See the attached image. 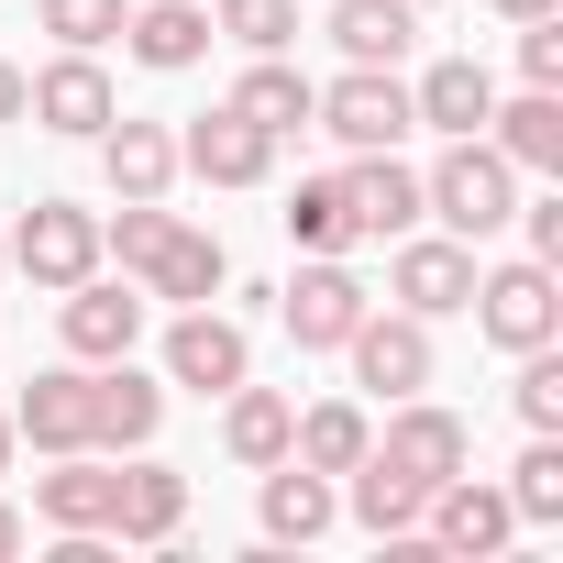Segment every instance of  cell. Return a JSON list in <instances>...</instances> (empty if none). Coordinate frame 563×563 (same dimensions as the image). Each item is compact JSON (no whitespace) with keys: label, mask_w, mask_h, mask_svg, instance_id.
I'll return each mask as SVG.
<instances>
[{"label":"cell","mask_w":563,"mask_h":563,"mask_svg":"<svg viewBox=\"0 0 563 563\" xmlns=\"http://www.w3.org/2000/svg\"><path fill=\"white\" fill-rule=\"evenodd\" d=\"M420 210H431L453 243H486V232H508V210H519V166H508L486 133H453L442 166L420 177Z\"/></svg>","instance_id":"6da1fadb"},{"label":"cell","mask_w":563,"mask_h":563,"mask_svg":"<svg viewBox=\"0 0 563 563\" xmlns=\"http://www.w3.org/2000/svg\"><path fill=\"white\" fill-rule=\"evenodd\" d=\"M475 332L497 343V354H541V343H563V288H552V265L541 254H519V265H475Z\"/></svg>","instance_id":"7a4b0ae2"},{"label":"cell","mask_w":563,"mask_h":563,"mask_svg":"<svg viewBox=\"0 0 563 563\" xmlns=\"http://www.w3.org/2000/svg\"><path fill=\"white\" fill-rule=\"evenodd\" d=\"M310 122L343 144V155H376V144H409L420 122H409V78L398 67H343L321 100H310Z\"/></svg>","instance_id":"3957f363"},{"label":"cell","mask_w":563,"mask_h":563,"mask_svg":"<svg viewBox=\"0 0 563 563\" xmlns=\"http://www.w3.org/2000/svg\"><path fill=\"white\" fill-rule=\"evenodd\" d=\"M365 310H376V299H365V276H354L343 254H310L288 288H276V321H288L299 354H343V332H354Z\"/></svg>","instance_id":"277c9868"},{"label":"cell","mask_w":563,"mask_h":563,"mask_svg":"<svg viewBox=\"0 0 563 563\" xmlns=\"http://www.w3.org/2000/svg\"><path fill=\"white\" fill-rule=\"evenodd\" d=\"M387 299H398L409 321H453V310L475 299V243H453V232H398V243H387Z\"/></svg>","instance_id":"5b68a950"},{"label":"cell","mask_w":563,"mask_h":563,"mask_svg":"<svg viewBox=\"0 0 563 563\" xmlns=\"http://www.w3.org/2000/svg\"><path fill=\"white\" fill-rule=\"evenodd\" d=\"M12 265L34 276L45 299L78 288V276H100V210H78V199H34V210L12 221Z\"/></svg>","instance_id":"8992f818"},{"label":"cell","mask_w":563,"mask_h":563,"mask_svg":"<svg viewBox=\"0 0 563 563\" xmlns=\"http://www.w3.org/2000/svg\"><path fill=\"white\" fill-rule=\"evenodd\" d=\"M144 288L133 276H78V288H56V332H67V354L78 365H111V354H133L144 343Z\"/></svg>","instance_id":"52a82bcc"},{"label":"cell","mask_w":563,"mask_h":563,"mask_svg":"<svg viewBox=\"0 0 563 563\" xmlns=\"http://www.w3.org/2000/svg\"><path fill=\"white\" fill-rule=\"evenodd\" d=\"M254 376V332L232 321V310H177L166 321V387H199V398H221V387H243Z\"/></svg>","instance_id":"ba28073f"},{"label":"cell","mask_w":563,"mask_h":563,"mask_svg":"<svg viewBox=\"0 0 563 563\" xmlns=\"http://www.w3.org/2000/svg\"><path fill=\"white\" fill-rule=\"evenodd\" d=\"M420 530H431V552L486 563V552H508V541H519V508H508V486H486V475H442V486H431V508H420Z\"/></svg>","instance_id":"9c48e42d"},{"label":"cell","mask_w":563,"mask_h":563,"mask_svg":"<svg viewBox=\"0 0 563 563\" xmlns=\"http://www.w3.org/2000/svg\"><path fill=\"white\" fill-rule=\"evenodd\" d=\"M111 111H122V89H111V67H100V56H78V45H67L56 67H34V78H23V122H45V133H67V144H89Z\"/></svg>","instance_id":"30bf717a"},{"label":"cell","mask_w":563,"mask_h":563,"mask_svg":"<svg viewBox=\"0 0 563 563\" xmlns=\"http://www.w3.org/2000/svg\"><path fill=\"white\" fill-rule=\"evenodd\" d=\"M177 177H199V188H265V177H276V133H254V122L221 100V111H199V122L177 133Z\"/></svg>","instance_id":"8fae6325"},{"label":"cell","mask_w":563,"mask_h":563,"mask_svg":"<svg viewBox=\"0 0 563 563\" xmlns=\"http://www.w3.org/2000/svg\"><path fill=\"white\" fill-rule=\"evenodd\" d=\"M343 354H354V387H376V398H420L431 387V321H409V310H365L343 332Z\"/></svg>","instance_id":"7c38bea8"},{"label":"cell","mask_w":563,"mask_h":563,"mask_svg":"<svg viewBox=\"0 0 563 563\" xmlns=\"http://www.w3.org/2000/svg\"><path fill=\"white\" fill-rule=\"evenodd\" d=\"M365 453H376V464H398V475H409L420 497H431L442 475H464V464H475L464 420H453V409H431V398H398V420H387V431H376Z\"/></svg>","instance_id":"4fadbf2b"},{"label":"cell","mask_w":563,"mask_h":563,"mask_svg":"<svg viewBox=\"0 0 563 563\" xmlns=\"http://www.w3.org/2000/svg\"><path fill=\"white\" fill-rule=\"evenodd\" d=\"M343 210H354V243H398V232L431 221L420 210V166H398V144H376V155L343 166Z\"/></svg>","instance_id":"5bb4252c"},{"label":"cell","mask_w":563,"mask_h":563,"mask_svg":"<svg viewBox=\"0 0 563 563\" xmlns=\"http://www.w3.org/2000/svg\"><path fill=\"white\" fill-rule=\"evenodd\" d=\"M155 420H166V387H155L133 354L89 365V453H144V442H155Z\"/></svg>","instance_id":"9a60e30c"},{"label":"cell","mask_w":563,"mask_h":563,"mask_svg":"<svg viewBox=\"0 0 563 563\" xmlns=\"http://www.w3.org/2000/svg\"><path fill=\"white\" fill-rule=\"evenodd\" d=\"M221 276H232L221 232H199V221H166V243L133 265V288H144V299H166V310H199V299H221Z\"/></svg>","instance_id":"2e32d148"},{"label":"cell","mask_w":563,"mask_h":563,"mask_svg":"<svg viewBox=\"0 0 563 563\" xmlns=\"http://www.w3.org/2000/svg\"><path fill=\"white\" fill-rule=\"evenodd\" d=\"M111 45H122L133 67H155V78H188V67L210 56V0H133Z\"/></svg>","instance_id":"e0dca14e"},{"label":"cell","mask_w":563,"mask_h":563,"mask_svg":"<svg viewBox=\"0 0 563 563\" xmlns=\"http://www.w3.org/2000/svg\"><path fill=\"white\" fill-rule=\"evenodd\" d=\"M12 431L56 464V453H89V365L67 354V365H45L23 398H12Z\"/></svg>","instance_id":"ac0fdd59"},{"label":"cell","mask_w":563,"mask_h":563,"mask_svg":"<svg viewBox=\"0 0 563 563\" xmlns=\"http://www.w3.org/2000/svg\"><path fill=\"white\" fill-rule=\"evenodd\" d=\"M111 508H122V453H56V475H34L45 530H111Z\"/></svg>","instance_id":"d6986e66"},{"label":"cell","mask_w":563,"mask_h":563,"mask_svg":"<svg viewBox=\"0 0 563 563\" xmlns=\"http://www.w3.org/2000/svg\"><path fill=\"white\" fill-rule=\"evenodd\" d=\"M89 144H100V177H111V199H166V188H177V133H166V122H133V111H111Z\"/></svg>","instance_id":"ffe728a7"},{"label":"cell","mask_w":563,"mask_h":563,"mask_svg":"<svg viewBox=\"0 0 563 563\" xmlns=\"http://www.w3.org/2000/svg\"><path fill=\"white\" fill-rule=\"evenodd\" d=\"M486 111H497V78H486L475 56H442V67L409 78V122L442 133V144H453V133H486Z\"/></svg>","instance_id":"44dd1931"},{"label":"cell","mask_w":563,"mask_h":563,"mask_svg":"<svg viewBox=\"0 0 563 563\" xmlns=\"http://www.w3.org/2000/svg\"><path fill=\"white\" fill-rule=\"evenodd\" d=\"M254 519H265V541H321V530L343 519V486H332V475H310V464L288 453V464H265Z\"/></svg>","instance_id":"7402d4cb"},{"label":"cell","mask_w":563,"mask_h":563,"mask_svg":"<svg viewBox=\"0 0 563 563\" xmlns=\"http://www.w3.org/2000/svg\"><path fill=\"white\" fill-rule=\"evenodd\" d=\"M486 144L519 166V177H563V89H519L486 111Z\"/></svg>","instance_id":"603a6c76"},{"label":"cell","mask_w":563,"mask_h":563,"mask_svg":"<svg viewBox=\"0 0 563 563\" xmlns=\"http://www.w3.org/2000/svg\"><path fill=\"white\" fill-rule=\"evenodd\" d=\"M177 519H188V475H177V464H155V453H133V464H122L111 541H144V552H166V541H177Z\"/></svg>","instance_id":"cb8c5ba5"},{"label":"cell","mask_w":563,"mask_h":563,"mask_svg":"<svg viewBox=\"0 0 563 563\" xmlns=\"http://www.w3.org/2000/svg\"><path fill=\"white\" fill-rule=\"evenodd\" d=\"M288 420H299V409L276 398V387H254V376H243V387H221V453H232L243 475L288 464Z\"/></svg>","instance_id":"d4e9b609"},{"label":"cell","mask_w":563,"mask_h":563,"mask_svg":"<svg viewBox=\"0 0 563 563\" xmlns=\"http://www.w3.org/2000/svg\"><path fill=\"white\" fill-rule=\"evenodd\" d=\"M332 45L343 67H398L420 45V0H332Z\"/></svg>","instance_id":"484cf974"},{"label":"cell","mask_w":563,"mask_h":563,"mask_svg":"<svg viewBox=\"0 0 563 563\" xmlns=\"http://www.w3.org/2000/svg\"><path fill=\"white\" fill-rule=\"evenodd\" d=\"M310 100H321V89H310L288 56H254V67L232 78V111H243L254 133H276V144H288V133H310Z\"/></svg>","instance_id":"4316f807"},{"label":"cell","mask_w":563,"mask_h":563,"mask_svg":"<svg viewBox=\"0 0 563 563\" xmlns=\"http://www.w3.org/2000/svg\"><path fill=\"white\" fill-rule=\"evenodd\" d=\"M365 442H376V420H365L354 398H321V409H299V420H288V453H299L310 475H354V464H365Z\"/></svg>","instance_id":"83f0119b"},{"label":"cell","mask_w":563,"mask_h":563,"mask_svg":"<svg viewBox=\"0 0 563 563\" xmlns=\"http://www.w3.org/2000/svg\"><path fill=\"white\" fill-rule=\"evenodd\" d=\"M276 221H288V243H299V254H354V210H343V177H299Z\"/></svg>","instance_id":"f1b7e54d"},{"label":"cell","mask_w":563,"mask_h":563,"mask_svg":"<svg viewBox=\"0 0 563 563\" xmlns=\"http://www.w3.org/2000/svg\"><path fill=\"white\" fill-rule=\"evenodd\" d=\"M508 508H519V530L563 519V431H530V453L508 464Z\"/></svg>","instance_id":"f546056e"},{"label":"cell","mask_w":563,"mask_h":563,"mask_svg":"<svg viewBox=\"0 0 563 563\" xmlns=\"http://www.w3.org/2000/svg\"><path fill=\"white\" fill-rule=\"evenodd\" d=\"M210 34H232L243 56H288L299 45V0H210Z\"/></svg>","instance_id":"4dcf8cb0"},{"label":"cell","mask_w":563,"mask_h":563,"mask_svg":"<svg viewBox=\"0 0 563 563\" xmlns=\"http://www.w3.org/2000/svg\"><path fill=\"white\" fill-rule=\"evenodd\" d=\"M166 221H177L166 199H122V210L100 221V265H122V276H133V265H144V254L166 243Z\"/></svg>","instance_id":"1f68e13d"},{"label":"cell","mask_w":563,"mask_h":563,"mask_svg":"<svg viewBox=\"0 0 563 563\" xmlns=\"http://www.w3.org/2000/svg\"><path fill=\"white\" fill-rule=\"evenodd\" d=\"M122 12H133V0H45V34L78 45V56H100V45L122 34Z\"/></svg>","instance_id":"d6a6232c"},{"label":"cell","mask_w":563,"mask_h":563,"mask_svg":"<svg viewBox=\"0 0 563 563\" xmlns=\"http://www.w3.org/2000/svg\"><path fill=\"white\" fill-rule=\"evenodd\" d=\"M508 398H519V420H530V431H563V354H552V343H541V354H519V387H508Z\"/></svg>","instance_id":"836d02e7"},{"label":"cell","mask_w":563,"mask_h":563,"mask_svg":"<svg viewBox=\"0 0 563 563\" xmlns=\"http://www.w3.org/2000/svg\"><path fill=\"white\" fill-rule=\"evenodd\" d=\"M519 78L530 89H563V12H530L519 23Z\"/></svg>","instance_id":"e575fe53"},{"label":"cell","mask_w":563,"mask_h":563,"mask_svg":"<svg viewBox=\"0 0 563 563\" xmlns=\"http://www.w3.org/2000/svg\"><path fill=\"white\" fill-rule=\"evenodd\" d=\"M508 221L530 232V254H541V265H563V188H552V199H519Z\"/></svg>","instance_id":"d590c367"},{"label":"cell","mask_w":563,"mask_h":563,"mask_svg":"<svg viewBox=\"0 0 563 563\" xmlns=\"http://www.w3.org/2000/svg\"><path fill=\"white\" fill-rule=\"evenodd\" d=\"M0 122H23V67L0 56Z\"/></svg>","instance_id":"8d00e7d4"},{"label":"cell","mask_w":563,"mask_h":563,"mask_svg":"<svg viewBox=\"0 0 563 563\" xmlns=\"http://www.w3.org/2000/svg\"><path fill=\"white\" fill-rule=\"evenodd\" d=\"M12 552H23V508H12V497H0V563H12Z\"/></svg>","instance_id":"74e56055"},{"label":"cell","mask_w":563,"mask_h":563,"mask_svg":"<svg viewBox=\"0 0 563 563\" xmlns=\"http://www.w3.org/2000/svg\"><path fill=\"white\" fill-rule=\"evenodd\" d=\"M497 12H508V23H530V12H563V0H497Z\"/></svg>","instance_id":"f35d334b"},{"label":"cell","mask_w":563,"mask_h":563,"mask_svg":"<svg viewBox=\"0 0 563 563\" xmlns=\"http://www.w3.org/2000/svg\"><path fill=\"white\" fill-rule=\"evenodd\" d=\"M12 453H23V431H12V409H0V475H12Z\"/></svg>","instance_id":"ab89813d"},{"label":"cell","mask_w":563,"mask_h":563,"mask_svg":"<svg viewBox=\"0 0 563 563\" xmlns=\"http://www.w3.org/2000/svg\"><path fill=\"white\" fill-rule=\"evenodd\" d=\"M0 276H12V243H0Z\"/></svg>","instance_id":"60d3db41"},{"label":"cell","mask_w":563,"mask_h":563,"mask_svg":"<svg viewBox=\"0 0 563 563\" xmlns=\"http://www.w3.org/2000/svg\"><path fill=\"white\" fill-rule=\"evenodd\" d=\"M420 12H431V0H420Z\"/></svg>","instance_id":"b9f144b4"}]
</instances>
